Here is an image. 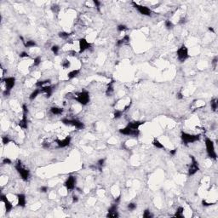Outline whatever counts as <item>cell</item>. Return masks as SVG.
Listing matches in <instances>:
<instances>
[{"instance_id":"33","label":"cell","mask_w":218,"mask_h":218,"mask_svg":"<svg viewBox=\"0 0 218 218\" xmlns=\"http://www.w3.org/2000/svg\"><path fill=\"white\" fill-rule=\"evenodd\" d=\"M165 26L167 29H169V30H170V29H172L174 27H175V25L173 24V22L170 20H166L165 21Z\"/></svg>"},{"instance_id":"19","label":"cell","mask_w":218,"mask_h":218,"mask_svg":"<svg viewBox=\"0 0 218 218\" xmlns=\"http://www.w3.org/2000/svg\"><path fill=\"white\" fill-rule=\"evenodd\" d=\"M145 123V121H132V122H129L128 125L129 127H130L131 129L134 130H139V127L141 125H142Z\"/></svg>"},{"instance_id":"2","label":"cell","mask_w":218,"mask_h":218,"mask_svg":"<svg viewBox=\"0 0 218 218\" xmlns=\"http://www.w3.org/2000/svg\"><path fill=\"white\" fill-rule=\"evenodd\" d=\"M72 99H74L76 101H78L82 106H85V105H87L90 102V93L87 90H82L80 92L74 94L72 96Z\"/></svg>"},{"instance_id":"6","label":"cell","mask_w":218,"mask_h":218,"mask_svg":"<svg viewBox=\"0 0 218 218\" xmlns=\"http://www.w3.org/2000/svg\"><path fill=\"white\" fill-rule=\"evenodd\" d=\"M205 144L206 147V152L208 154V157L211 159H216L217 158V154L215 150V145H214L213 141H211L210 138L206 137L205 140Z\"/></svg>"},{"instance_id":"36","label":"cell","mask_w":218,"mask_h":218,"mask_svg":"<svg viewBox=\"0 0 218 218\" xmlns=\"http://www.w3.org/2000/svg\"><path fill=\"white\" fill-rule=\"evenodd\" d=\"M142 216L144 217V218H151V217H152L153 216H152V214L151 213V211L148 209H147V210H145L144 211H143V215H142Z\"/></svg>"},{"instance_id":"9","label":"cell","mask_w":218,"mask_h":218,"mask_svg":"<svg viewBox=\"0 0 218 218\" xmlns=\"http://www.w3.org/2000/svg\"><path fill=\"white\" fill-rule=\"evenodd\" d=\"M119 133L122 134V135L125 136H133V137H137L140 135V130H134L131 129L130 127H129L128 125H126L125 128H122L118 130Z\"/></svg>"},{"instance_id":"38","label":"cell","mask_w":218,"mask_h":218,"mask_svg":"<svg viewBox=\"0 0 218 218\" xmlns=\"http://www.w3.org/2000/svg\"><path fill=\"white\" fill-rule=\"evenodd\" d=\"M41 63V57L40 56H37L34 58L33 60V66L34 67H38Z\"/></svg>"},{"instance_id":"50","label":"cell","mask_w":218,"mask_h":218,"mask_svg":"<svg viewBox=\"0 0 218 218\" xmlns=\"http://www.w3.org/2000/svg\"><path fill=\"white\" fill-rule=\"evenodd\" d=\"M216 63H217V57L216 56L215 58H214V60H213V61H212V64L214 65V67H216Z\"/></svg>"},{"instance_id":"16","label":"cell","mask_w":218,"mask_h":218,"mask_svg":"<svg viewBox=\"0 0 218 218\" xmlns=\"http://www.w3.org/2000/svg\"><path fill=\"white\" fill-rule=\"evenodd\" d=\"M1 202H3V204H4V208H5L6 212L11 211L13 209V205H12V203L8 199L6 195H4V194L1 195Z\"/></svg>"},{"instance_id":"15","label":"cell","mask_w":218,"mask_h":218,"mask_svg":"<svg viewBox=\"0 0 218 218\" xmlns=\"http://www.w3.org/2000/svg\"><path fill=\"white\" fill-rule=\"evenodd\" d=\"M118 216H119V215H118V204L114 203L113 205H112L110 207H109V209L107 210V217L116 218V217H118Z\"/></svg>"},{"instance_id":"28","label":"cell","mask_w":218,"mask_h":218,"mask_svg":"<svg viewBox=\"0 0 218 218\" xmlns=\"http://www.w3.org/2000/svg\"><path fill=\"white\" fill-rule=\"evenodd\" d=\"M24 45L26 48H33V47H37V43L33 40H27L24 43Z\"/></svg>"},{"instance_id":"29","label":"cell","mask_w":218,"mask_h":218,"mask_svg":"<svg viewBox=\"0 0 218 218\" xmlns=\"http://www.w3.org/2000/svg\"><path fill=\"white\" fill-rule=\"evenodd\" d=\"M152 144L155 147L158 148V149H163V148H165V146H164V145L158 139H156V138L152 141Z\"/></svg>"},{"instance_id":"23","label":"cell","mask_w":218,"mask_h":218,"mask_svg":"<svg viewBox=\"0 0 218 218\" xmlns=\"http://www.w3.org/2000/svg\"><path fill=\"white\" fill-rule=\"evenodd\" d=\"M49 111L53 115H61L63 113L64 109L61 107H50Z\"/></svg>"},{"instance_id":"40","label":"cell","mask_w":218,"mask_h":218,"mask_svg":"<svg viewBox=\"0 0 218 218\" xmlns=\"http://www.w3.org/2000/svg\"><path fill=\"white\" fill-rule=\"evenodd\" d=\"M10 141H11V140L9 139V136H3L2 137V142H3V145H7V144H9Z\"/></svg>"},{"instance_id":"20","label":"cell","mask_w":218,"mask_h":218,"mask_svg":"<svg viewBox=\"0 0 218 218\" xmlns=\"http://www.w3.org/2000/svg\"><path fill=\"white\" fill-rule=\"evenodd\" d=\"M130 36L129 35H125L121 39H119V40L117 41V43H116V45H117L118 47H120V46H122L123 44H126V43H130Z\"/></svg>"},{"instance_id":"4","label":"cell","mask_w":218,"mask_h":218,"mask_svg":"<svg viewBox=\"0 0 218 218\" xmlns=\"http://www.w3.org/2000/svg\"><path fill=\"white\" fill-rule=\"evenodd\" d=\"M61 123L67 126L75 127L77 130H83L85 128V125L82 121L78 120L77 118H65L61 119Z\"/></svg>"},{"instance_id":"8","label":"cell","mask_w":218,"mask_h":218,"mask_svg":"<svg viewBox=\"0 0 218 218\" xmlns=\"http://www.w3.org/2000/svg\"><path fill=\"white\" fill-rule=\"evenodd\" d=\"M131 3L138 11H139V13L142 14V16H152V9L150 8H148L147 6L139 4V3L136 2H132Z\"/></svg>"},{"instance_id":"47","label":"cell","mask_w":218,"mask_h":218,"mask_svg":"<svg viewBox=\"0 0 218 218\" xmlns=\"http://www.w3.org/2000/svg\"><path fill=\"white\" fill-rule=\"evenodd\" d=\"M176 152H177V148H175V149H172V150L170 151V154L172 155V156H174V155H176Z\"/></svg>"},{"instance_id":"14","label":"cell","mask_w":218,"mask_h":218,"mask_svg":"<svg viewBox=\"0 0 218 218\" xmlns=\"http://www.w3.org/2000/svg\"><path fill=\"white\" fill-rule=\"evenodd\" d=\"M54 88H56V86L54 85H47V86H43L40 89L41 90V93H43V95L45 96L46 98H50L52 96V94L54 90Z\"/></svg>"},{"instance_id":"12","label":"cell","mask_w":218,"mask_h":218,"mask_svg":"<svg viewBox=\"0 0 218 218\" xmlns=\"http://www.w3.org/2000/svg\"><path fill=\"white\" fill-rule=\"evenodd\" d=\"M64 187L67 191H73L76 187V177L73 176H69L64 182Z\"/></svg>"},{"instance_id":"31","label":"cell","mask_w":218,"mask_h":218,"mask_svg":"<svg viewBox=\"0 0 218 218\" xmlns=\"http://www.w3.org/2000/svg\"><path fill=\"white\" fill-rule=\"evenodd\" d=\"M105 160H106L105 158H100L99 160L96 162V166H97V169L99 170V171H101V170H102V168L105 165Z\"/></svg>"},{"instance_id":"30","label":"cell","mask_w":218,"mask_h":218,"mask_svg":"<svg viewBox=\"0 0 218 218\" xmlns=\"http://www.w3.org/2000/svg\"><path fill=\"white\" fill-rule=\"evenodd\" d=\"M210 107H211V110L213 112H216L217 110L218 102H217V99H216V98H214V99H212L211 101H210Z\"/></svg>"},{"instance_id":"46","label":"cell","mask_w":218,"mask_h":218,"mask_svg":"<svg viewBox=\"0 0 218 218\" xmlns=\"http://www.w3.org/2000/svg\"><path fill=\"white\" fill-rule=\"evenodd\" d=\"M28 56H29V54H27V52L23 51V52H21L20 54V57L21 58H26V57H28Z\"/></svg>"},{"instance_id":"13","label":"cell","mask_w":218,"mask_h":218,"mask_svg":"<svg viewBox=\"0 0 218 218\" xmlns=\"http://www.w3.org/2000/svg\"><path fill=\"white\" fill-rule=\"evenodd\" d=\"M71 141H72V137L67 136L63 138V139H56L54 141V142H56L57 148H64L70 145Z\"/></svg>"},{"instance_id":"1","label":"cell","mask_w":218,"mask_h":218,"mask_svg":"<svg viewBox=\"0 0 218 218\" xmlns=\"http://www.w3.org/2000/svg\"><path fill=\"white\" fill-rule=\"evenodd\" d=\"M16 78L8 77L2 78L1 79V86L3 90V95L4 96H9L10 95V91L13 87L16 85Z\"/></svg>"},{"instance_id":"34","label":"cell","mask_w":218,"mask_h":218,"mask_svg":"<svg viewBox=\"0 0 218 218\" xmlns=\"http://www.w3.org/2000/svg\"><path fill=\"white\" fill-rule=\"evenodd\" d=\"M136 208H137V205L136 203H129V204L127 205V209H128L130 211H133V210H135Z\"/></svg>"},{"instance_id":"22","label":"cell","mask_w":218,"mask_h":218,"mask_svg":"<svg viewBox=\"0 0 218 218\" xmlns=\"http://www.w3.org/2000/svg\"><path fill=\"white\" fill-rule=\"evenodd\" d=\"M50 79H45V80H39L35 83V86L38 89H41L43 86H47L50 85Z\"/></svg>"},{"instance_id":"39","label":"cell","mask_w":218,"mask_h":218,"mask_svg":"<svg viewBox=\"0 0 218 218\" xmlns=\"http://www.w3.org/2000/svg\"><path fill=\"white\" fill-rule=\"evenodd\" d=\"M127 29H128L127 26H125V25H123V24H120V25H118V26L117 27V30H118V32H119L125 31V30H127Z\"/></svg>"},{"instance_id":"44","label":"cell","mask_w":218,"mask_h":218,"mask_svg":"<svg viewBox=\"0 0 218 218\" xmlns=\"http://www.w3.org/2000/svg\"><path fill=\"white\" fill-rule=\"evenodd\" d=\"M39 190H40L41 192H47L49 190V187L47 186H42L40 188H39Z\"/></svg>"},{"instance_id":"7","label":"cell","mask_w":218,"mask_h":218,"mask_svg":"<svg viewBox=\"0 0 218 218\" xmlns=\"http://www.w3.org/2000/svg\"><path fill=\"white\" fill-rule=\"evenodd\" d=\"M176 56H177V59L180 62H184L185 61H187L189 57V54H188V49L186 47V45H181L179 49H177L176 51Z\"/></svg>"},{"instance_id":"3","label":"cell","mask_w":218,"mask_h":218,"mask_svg":"<svg viewBox=\"0 0 218 218\" xmlns=\"http://www.w3.org/2000/svg\"><path fill=\"white\" fill-rule=\"evenodd\" d=\"M14 168H16V170H17V172L19 173L21 178L23 181H27L29 180V178H30V176H31L30 170H29L28 169H27L26 167H24L20 160L16 161V165H14Z\"/></svg>"},{"instance_id":"27","label":"cell","mask_w":218,"mask_h":218,"mask_svg":"<svg viewBox=\"0 0 218 218\" xmlns=\"http://www.w3.org/2000/svg\"><path fill=\"white\" fill-rule=\"evenodd\" d=\"M174 216L175 217H183L184 216V208L183 207H181V206L178 207Z\"/></svg>"},{"instance_id":"51","label":"cell","mask_w":218,"mask_h":218,"mask_svg":"<svg viewBox=\"0 0 218 218\" xmlns=\"http://www.w3.org/2000/svg\"><path fill=\"white\" fill-rule=\"evenodd\" d=\"M209 31L210 32H215V31H214V29L212 27H209Z\"/></svg>"},{"instance_id":"11","label":"cell","mask_w":218,"mask_h":218,"mask_svg":"<svg viewBox=\"0 0 218 218\" xmlns=\"http://www.w3.org/2000/svg\"><path fill=\"white\" fill-rule=\"evenodd\" d=\"M78 46H79V54H82L85 51H86L87 49H89L91 48V43L87 41V39L85 38H79L78 40Z\"/></svg>"},{"instance_id":"49","label":"cell","mask_w":218,"mask_h":218,"mask_svg":"<svg viewBox=\"0 0 218 218\" xmlns=\"http://www.w3.org/2000/svg\"><path fill=\"white\" fill-rule=\"evenodd\" d=\"M120 199H121V196L119 195L118 197H117V198L114 199V203H116V204H118V203L120 202Z\"/></svg>"},{"instance_id":"41","label":"cell","mask_w":218,"mask_h":218,"mask_svg":"<svg viewBox=\"0 0 218 218\" xmlns=\"http://www.w3.org/2000/svg\"><path fill=\"white\" fill-rule=\"evenodd\" d=\"M93 3H94V4H95V6L96 7L98 11H101V2L97 1V0H94Z\"/></svg>"},{"instance_id":"43","label":"cell","mask_w":218,"mask_h":218,"mask_svg":"<svg viewBox=\"0 0 218 218\" xmlns=\"http://www.w3.org/2000/svg\"><path fill=\"white\" fill-rule=\"evenodd\" d=\"M202 205H203V206H205V207H207V206H210V205H214L213 203H209V202H207L205 199H204V200H202Z\"/></svg>"},{"instance_id":"18","label":"cell","mask_w":218,"mask_h":218,"mask_svg":"<svg viewBox=\"0 0 218 218\" xmlns=\"http://www.w3.org/2000/svg\"><path fill=\"white\" fill-rule=\"evenodd\" d=\"M18 125L20 126L21 129L22 130H27L28 127V120H27V113L22 112V118L21 119Z\"/></svg>"},{"instance_id":"48","label":"cell","mask_w":218,"mask_h":218,"mask_svg":"<svg viewBox=\"0 0 218 218\" xmlns=\"http://www.w3.org/2000/svg\"><path fill=\"white\" fill-rule=\"evenodd\" d=\"M78 201V197L76 195L72 196V203H77Z\"/></svg>"},{"instance_id":"37","label":"cell","mask_w":218,"mask_h":218,"mask_svg":"<svg viewBox=\"0 0 218 218\" xmlns=\"http://www.w3.org/2000/svg\"><path fill=\"white\" fill-rule=\"evenodd\" d=\"M51 51L54 56H57V54H59V51H60V47L58 45H53L51 47Z\"/></svg>"},{"instance_id":"10","label":"cell","mask_w":218,"mask_h":218,"mask_svg":"<svg viewBox=\"0 0 218 218\" xmlns=\"http://www.w3.org/2000/svg\"><path fill=\"white\" fill-rule=\"evenodd\" d=\"M190 158H191V165L189 166V168H188V176H192L195 175V174L199 170V166L198 161L196 160V158H194V156L191 155Z\"/></svg>"},{"instance_id":"26","label":"cell","mask_w":218,"mask_h":218,"mask_svg":"<svg viewBox=\"0 0 218 218\" xmlns=\"http://www.w3.org/2000/svg\"><path fill=\"white\" fill-rule=\"evenodd\" d=\"M123 112L121 109H115L114 112H113V118L114 119H119L120 118H122V116L123 114Z\"/></svg>"},{"instance_id":"35","label":"cell","mask_w":218,"mask_h":218,"mask_svg":"<svg viewBox=\"0 0 218 218\" xmlns=\"http://www.w3.org/2000/svg\"><path fill=\"white\" fill-rule=\"evenodd\" d=\"M61 67H62L64 69H67V68H69L71 67V62L67 59L64 60L62 62H61Z\"/></svg>"},{"instance_id":"5","label":"cell","mask_w":218,"mask_h":218,"mask_svg":"<svg viewBox=\"0 0 218 218\" xmlns=\"http://www.w3.org/2000/svg\"><path fill=\"white\" fill-rule=\"evenodd\" d=\"M181 141L185 145H188L190 143H194L196 141H199L200 139V135H192V134H189L184 131L181 132Z\"/></svg>"},{"instance_id":"21","label":"cell","mask_w":218,"mask_h":218,"mask_svg":"<svg viewBox=\"0 0 218 218\" xmlns=\"http://www.w3.org/2000/svg\"><path fill=\"white\" fill-rule=\"evenodd\" d=\"M114 81L113 80H112L111 82H109V83L107 85V89H106V96H112V94L113 93L114 91Z\"/></svg>"},{"instance_id":"32","label":"cell","mask_w":218,"mask_h":218,"mask_svg":"<svg viewBox=\"0 0 218 218\" xmlns=\"http://www.w3.org/2000/svg\"><path fill=\"white\" fill-rule=\"evenodd\" d=\"M58 36H59V37L61 38H62V39H67L71 36V34L67 32H60Z\"/></svg>"},{"instance_id":"42","label":"cell","mask_w":218,"mask_h":218,"mask_svg":"<svg viewBox=\"0 0 218 218\" xmlns=\"http://www.w3.org/2000/svg\"><path fill=\"white\" fill-rule=\"evenodd\" d=\"M3 165H11L12 164V161L10 160V159L9 158H4L3 159Z\"/></svg>"},{"instance_id":"25","label":"cell","mask_w":218,"mask_h":218,"mask_svg":"<svg viewBox=\"0 0 218 218\" xmlns=\"http://www.w3.org/2000/svg\"><path fill=\"white\" fill-rule=\"evenodd\" d=\"M39 94H41V90L40 89L38 88V89L34 90L30 94V96H29V99H30V101L35 100L36 98L38 97V96H39Z\"/></svg>"},{"instance_id":"17","label":"cell","mask_w":218,"mask_h":218,"mask_svg":"<svg viewBox=\"0 0 218 218\" xmlns=\"http://www.w3.org/2000/svg\"><path fill=\"white\" fill-rule=\"evenodd\" d=\"M27 205V197L24 194H17V205L24 208Z\"/></svg>"},{"instance_id":"24","label":"cell","mask_w":218,"mask_h":218,"mask_svg":"<svg viewBox=\"0 0 218 218\" xmlns=\"http://www.w3.org/2000/svg\"><path fill=\"white\" fill-rule=\"evenodd\" d=\"M79 72H80V70L79 69H73L71 72H69L67 73V78L68 79H73L75 78H77L79 75Z\"/></svg>"},{"instance_id":"45","label":"cell","mask_w":218,"mask_h":218,"mask_svg":"<svg viewBox=\"0 0 218 218\" xmlns=\"http://www.w3.org/2000/svg\"><path fill=\"white\" fill-rule=\"evenodd\" d=\"M183 94L181 93V91H179V92H177L176 94V98L177 99H179V100H181V99H183Z\"/></svg>"}]
</instances>
